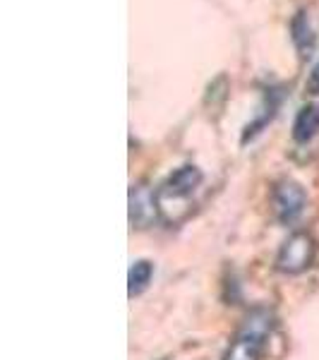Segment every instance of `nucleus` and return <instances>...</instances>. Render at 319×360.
Listing matches in <instances>:
<instances>
[{"mask_svg":"<svg viewBox=\"0 0 319 360\" xmlns=\"http://www.w3.org/2000/svg\"><path fill=\"white\" fill-rule=\"evenodd\" d=\"M159 217V205H156V193L144 183H137L130 188V224L132 229H149Z\"/></svg>","mask_w":319,"mask_h":360,"instance_id":"nucleus-4","label":"nucleus"},{"mask_svg":"<svg viewBox=\"0 0 319 360\" xmlns=\"http://www.w3.org/2000/svg\"><path fill=\"white\" fill-rule=\"evenodd\" d=\"M315 255H317L315 238L310 233L298 231V233L288 236L286 240H283V245L276 255V269L281 271V274L298 276L310 269L312 262H315Z\"/></svg>","mask_w":319,"mask_h":360,"instance_id":"nucleus-2","label":"nucleus"},{"mask_svg":"<svg viewBox=\"0 0 319 360\" xmlns=\"http://www.w3.org/2000/svg\"><path fill=\"white\" fill-rule=\"evenodd\" d=\"M202 183V171L197 166H181L171 173L161 188L156 190V205H159L161 221L178 226L193 214V195Z\"/></svg>","mask_w":319,"mask_h":360,"instance_id":"nucleus-1","label":"nucleus"},{"mask_svg":"<svg viewBox=\"0 0 319 360\" xmlns=\"http://www.w3.org/2000/svg\"><path fill=\"white\" fill-rule=\"evenodd\" d=\"M307 91H310V94H319V63L315 65V70L310 72V79H307Z\"/></svg>","mask_w":319,"mask_h":360,"instance_id":"nucleus-9","label":"nucleus"},{"mask_svg":"<svg viewBox=\"0 0 319 360\" xmlns=\"http://www.w3.org/2000/svg\"><path fill=\"white\" fill-rule=\"evenodd\" d=\"M262 346H264V336L240 329L235 336V341L228 346L223 360H259L262 356Z\"/></svg>","mask_w":319,"mask_h":360,"instance_id":"nucleus-5","label":"nucleus"},{"mask_svg":"<svg viewBox=\"0 0 319 360\" xmlns=\"http://www.w3.org/2000/svg\"><path fill=\"white\" fill-rule=\"evenodd\" d=\"M319 132V106L317 103H307L298 111L293 120V139L295 142H310Z\"/></svg>","mask_w":319,"mask_h":360,"instance_id":"nucleus-7","label":"nucleus"},{"mask_svg":"<svg viewBox=\"0 0 319 360\" xmlns=\"http://www.w3.org/2000/svg\"><path fill=\"white\" fill-rule=\"evenodd\" d=\"M291 39L298 49V53L303 58H310L312 51H315L317 37H315V29L310 25V17H307L305 10L295 13V17L291 20Z\"/></svg>","mask_w":319,"mask_h":360,"instance_id":"nucleus-6","label":"nucleus"},{"mask_svg":"<svg viewBox=\"0 0 319 360\" xmlns=\"http://www.w3.org/2000/svg\"><path fill=\"white\" fill-rule=\"evenodd\" d=\"M305 190L300 188L295 180H278L274 185V193H271V207L278 221L283 224H293L295 219L303 214L305 209Z\"/></svg>","mask_w":319,"mask_h":360,"instance_id":"nucleus-3","label":"nucleus"},{"mask_svg":"<svg viewBox=\"0 0 319 360\" xmlns=\"http://www.w3.org/2000/svg\"><path fill=\"white\" fill-rule=\"evenodd\" d=\"M154 276V264L147 259H137L130 266V274H127V283H130V295H139L144 288L149 286Z\"/></svg>","mask_w":319,"mask_h":360,"instance_id":"nucleus-8","label":"nucleus"}]
</instances>
